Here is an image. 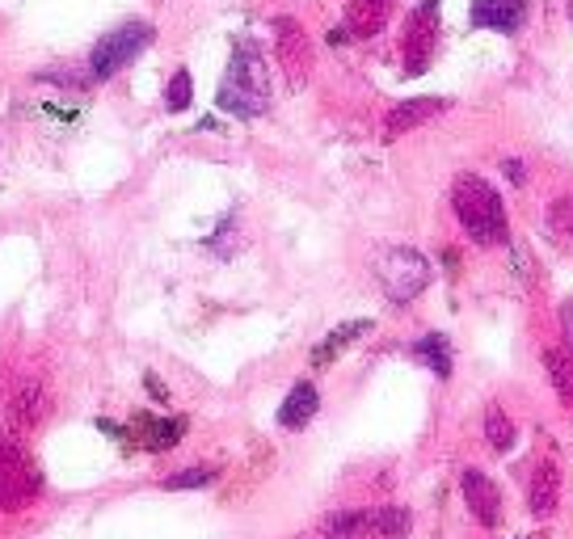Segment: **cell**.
I'll return each instance as SVG.
<instances>
[{
  "mask_svg": "<svg viewBox=\"0 0 573 539\" xmlns=\"http://www.w3.org/2000/svg\"><path fill=\"white\" fill-rule=\"evenodd\" d=\"M460 489H464V506L473 510V518L480 527H502V493H498V485L489 476L477 473V468H464Z\"/></svg>",
  "mask_w": 573,
  "mask_h": 539,
  "instance_id": "9",
  "label": "cell"
},
{
  "mask_svg": "<svg viewBox=\"0 0 573 539\" xmlns=\"http://www.w3.org/2000/svg\"><path fill=\"white\" fill-rule=\"evenodd\" d=\"M447 101L443 97H410V101H397L392 110H388V119H383V139H401V135H410L414 127L422 123H430L435 114H443Z\"/></svg>",
  "mask_w": 573,
  "mask_h": 539,
  "instance_id": "10",
  "label": "cell"
},
{
  "mask_svg": "<svg viewBox=\"0 0 573 539\" xmlns=\"http://www.w3.org/2000/svg\"><path fill=\"white\" fill-rule=\"evenodd\" d=\"M527 17V0H473V26L514 34Z\"/></svg>",
  "mask_w": 573,
  "mask_h": 539,
  "instance_id": "11",
  "label": "cell"
},
{
  "mask_svg": "<svg viewBox=\"0 0 573 539\" xmlns=\"http://www.w3.org/2000/svg\"><path fill=\"white\" fill-rule=\"evenodd\" d=\"M320 409V392L308 380H300L291 392H286L283 409H279V426L283 430H304Z\"/></svg>",
  "mask_w": 573,
  "mask_h": 539,
  "instance_id": "13",
  "label": "cell"
},
{
  "mask_svg": "<svg viewBox=\"0 0 573 539\" xmlns=\"http://www.w3.org/2000/svg\"><path fill=\"white\" fill-rule=\"evenodd\" d=\"M414 354L430 367V371H435V376H439V380L451 376V346H447L443 333H426V338L414 346Z\"/></svg>",
  "mask_w": 573,
  "mask_h": 539,
  "instance_id": "18",
  "label": "cell"
},
{
  "mask_svg": "<svg viewBox=\"0 0 573 539\" xmlns=\"http://www.w3.org/2000/svg\"><path fill=\"white\" fill-rule=\"evenodd\" d=\"M211 480H216V468H186V473L169 476L164 489H169V493H182V489H203V485H211Z\"/></svg>",
  "mask_w": 573,
  "mask_h": 539,
  "instance_id": "21",
  "label": "cell"
},
{
  "mask_svg": "<svg viewBox=\"0 0 573 539\" xmlns=\"http://www.w3.org/2000/svg\"><path fill=\"white\" fill-rule=\"evenodd\" d=\"M275 51H279V64H283L286 81L291 85H304L308 72H313V42L304 26L295 17H279L275 22Z\"/></svg>",
  "mask_w": 573,
  "mask_h": 539,
  "instance_id": "8",
  "label": "cell"
},
{
  "mask_svg": "<svg viewBox=\"0 0 573 539\" xmlns=\"http://www.w3.org/2000/svg\"><path fill=\"white\" fill-rule=\"evenodd\" d=\"M223 114L232 119H257L270 110V72H266V60L254 42H236L232 47V60H228V72L220 81V94H216Z\"/></svg>",
  "mask_w": 573,
  "mask_h": 539,
  "instance_id": "1",
  "label": "cell"
},
{
  "mask_svg": "<svg viewBox=\"0 0 573 539\" xmlns=\"http://www.w3.org/2000/svg\"><path fill=\"white\" fill-rule=\"evenodd\" d=\"M135 430H139V439H144L148 451H169V446L182 439L186 421H182V417H139Z\"/></svg>",
  "mask_w": 573,
  "mask_h": 539,
  "instance_id": "15",
  "label": "cell"
},
{
  "mask_svg": "<svg viewBox=\"0 0 573 539\" xmlns=\"http://www.w3.org/2000/svg\"><path fill=\"white\" fill-rule=\"evenodd\" d=\"M544 367H548V380L557 388V396L565 405H573V350H548Z\"/></svg>",
  "mask_w": 573,
  "mask_h": 539,
  "instance_id": "17",
  "label": "cell"
},
{
  "mask_svg": "<svg viewBox=\"0 0 573 539\" xmlns=\"http://www.w3.org/2000/svg\"><path fill=\"white\" fill-rule=\"evenodd\" d=\"M527 502H532V514H536V518H552V514H557V506H561V468H557V464H540V468H536Z\"/></svg>",
  "mask_w": 573,
  "mask_h": 539,
  "instance_id": "14",
  "label": "cell"
},
{
  "mask_svg": "<svg viewBox=\"0 0 573 539\" xmlns=\"http://www.w3.org/2000/svg\"><path fill=\"white\" fill-rule=\"evenodd\" d=\"M376 279H380L383 295H388L392 304H414L417 295L430 286V261L417 254V249H410V245H397V249L380 254Z\"/></svg>",
  "mask_w": 573,
  "mask_h": 539,
  "instance_id": "4",
  "label": "cell"
},
{
  "mask_svg": "<svg viewBox=\"0 0 573 539\" xmlns=\"http://www.w3.org/2000/svg\"><path fill=\"white\" fill-rule=\"evenodd\" d=\"M507 177H510V182H523V177H527V164H519V160H507Z\"/></svg>",
  "mask_w": 573,
  "mask_h": 539,
  "instance_id": "23",
  "label": "cell"
},
{
  "mask_svg": "<svg viewBox=\"0 0 573 539\" xmlns=\"http://www.w3.org/2000/svg\"><path fill=\"white\" fill-rule=\"evenodd\" d=\"M363 333H371V320H346V324H338V329H333V333H329V338L313 350V363H317V367L333 363V358L351 346V342H358Z\"/></svg>",
  "mask_w": 573,
  "mask_h": 539,
  "instance_id": "16",
  "label": "cell"
},
{
  "mask_svg": "<svg viewBox=\"0 0 573 539\" xmlns=\"http://www.w3.org/2000/svg\"><path fill=\"white\" fill-rule=\"evenodd\" d=\"M153 42V26L148 22H123L110 34H101V42L89 56V81H110L119 76L131 60H139V51Z\"/></svg>",
  "mask_w": 573,
  "mask_h": 539,
  "instance_id": "5",
  "label": "cell"
},
{
  "mask_svg": "<svg viewBox=\"0 0 573 539\" xmlns=\"http://www.w3.org/2000/svg\"><path fill=\"white\" fill-rule=\"evenodd\" d=\"M548 228H552V232H561V236H570V241H573V194H565V198H557V203L548 207Z\"/></svg>",
  "mask_w": 573,
  "mask_h": 539,
  "instance_id": "22",
  "label": "cell"
},
{
  "mask_svg": "<svg viewBox=\"0 0 573 539\" xmlns=\"http://www.w3.org/2000/svg\"><path fill=\"white\" fill-rule=\"evenodd\" d=\"M42 480L34 473L31 455L17 443L0 439V510H22L38 498Z\"/></svg>",
  "mask_w": 573,
  "mask_h": 539,
  "instance_id": "6",
  "label": "cell"
},
{
  "mask_svg": "<svg viewBox=\"0 0 573 539\" xmlns=\"http://www.w3.org/2000/svg\"><path fill=\"white\" fill-rule=\"evenodd\" d=\"M414 514L405 506H371V510H342L329 514L320 536L325 539H401L410 536Z\"/></svg>",
  "mask_w": 573,
  "mask_h": 539,
  "instance_id": "3",
  "label": "cell"
},
{
  "mask_svg": "<svg viewBox=\"0 0 573 539\" xmlns=\"http://www.w3.org/2000/svg\"><path fill=\"white\" fill-rule=\"evenodd\" d=\"M451 207H455L460 228L473 236V245H480V249L507 245V236H510L507 207H502L498 191H493L485 177H477V173L455 177V186H451Z\"/></svg>",
  "mask_w": 573,
  "mask_h": 539,
  "instance_id": "2",
  "label": "cell"
},
{
  "mask_svg": "<svg viewBox=\"0 0 573 539\" xmlns=\"http://www.w3.org/2000/svg\"><path fill=\"white\" fill-rule=\"evenodd\" d=\"M435 42H439V0H422L410 13L405 38H401V56H405V72L410 76H422L430 68Z\"/></svg>",
  "mask_w": 573,
  "mask_h": 539,
  "instance_id": "7",
  "label": "cell"
},
{
  "mask_svg": "<svg viewBox=\"0 0 573 539\" xmlns=\"http://www.w3.org/2000/svg\"><path fill=\"white\" fill-rule=\"evenodd\" d=\"M485 439H489L493 451H510L514 446V426H510V417L498 405L485 413Z\"/></svg>",
  "mask_w": 573,
  "mask_h": 539,
  "instance_id": "20",
  "label": "cell"
},
{
  "mask_svg": "<svg viewBox=\"0 0 573 539\" xmlns=\"http://www.w3.org/2000/svg\"><path fill=\"white\" fill-rule=\"evenodd\" d=\"M388 13H392V0H351L346 9V34L367 42L388 26Z\"/></svg>",
  "mask_w": 573,
  "mask_h": 539,
  "instance_id": "12",
  "label": "cell"
},
{
  "mask_svg": "<svg viewBox=\"0 0 573 539\" xmlns=\"http://www.w3.org/2000/svg\"><path fill=\"white\" fill-rule=\"evenodd\" d=\"M194 101V81L186 68H178L173 76H169V85H164V106L173 110V114H182L186 106Z\"/></svg>",
  "mask_w": 573,
  "mask_h": 539,
  "instance_id": "19",
  "label": "cell"
}]
</instances>
